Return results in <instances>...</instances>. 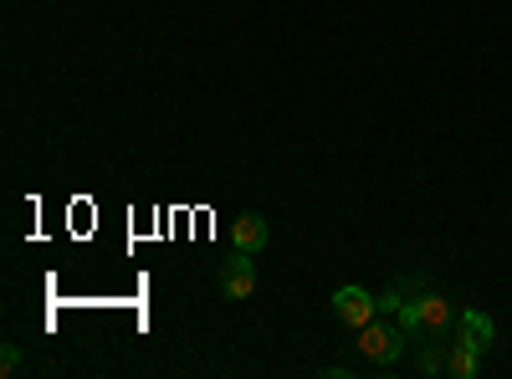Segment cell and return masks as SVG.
<instances>
[{"label": "cell", "mask_w": 512, "mask_h": 379, "mask_svg": "<svg viewBox=\"0 0 512 379\" xmlns=\"http://www.w3.org/2000/svg\"><path fill=\"white\" fill-rule=\"evenodd\" d=\"M359 364H369V369H390V364H400V354H405V333H400V323L395 318H374V323H364L359 328Z\"/></svg>", "instance_id": "cell-1"}, {"label": "cell", "mask_w": 512, "mask_h": 379, "mask_svg": "<svg viewBox=\"0 0 512 379\" xmlns=\"http://www.w3.org/2000/svg\"><path fill=\"white\" fill-rule=\"evenodd\" d=\"M333 318L359 333L364 323L379 318V298H374L369 287H338V292H333Z\"/></svg>", "instance_id": "cell-2"}, {"label": "cell", "mask_w": 512, "mask_h": 379, "mask_svg": "<svg viewBox=\"0 0 512 379\" xmlns=\"http://www.w3.org/2000/svg\"><path fill=\"white\" fill-rule=\"evenodd\" d=\"M451 339H461L466 349L487 354V349H492V339H497V323H492L482 308H461V313H456V328H451Z\"/></svg>", "instance_id": "cell-3"}, {"label": "cell", "mask_w": 512, "mask_h": 379, "mask_svg": "<svg viewBox=\"0 0 512 379\" xmlns=\"http://www.w3.org/2000/svg\"><path fill=\"white\" fill-rule=\"evenodd\" d=\"M415 313H420V333L446 339V333L456 328V313H461V308H451L441 292H420V298H415Z\"/></svg>", "instance_id": "cell-4"}, {"label": "cell", "mask_w": 512, "mask_h": 379, "mask_svg": "<svg viewBox=\"0 0 512 379\" xmlns=\"http://www.w3.org/2000/svg\"><path fill=\"white\" fill-rule=\"evenodd\" d=\"M251 292H256V267H251L246 251H236V257L221 267V298L226 303H246Z\"/></svg>", "instance_id": "cell-5"}, {"label": "cell", "mask_w": 512, "mask_h": 379, "mask_svg": "<svg viewBox=\"0 0 512 379\" xmlns=\"http://www.w3.org/2000/svg\"><path fill=\"white\" fill-rule=\"evenodd\" d=\"M231 246L236 251H246V257H256V251H262L267 246V216H262V210H246V216H236L231 221Z\"/></svg>", "instance_id": "cell-6"}, {"label": "cell", "mask_w": 512, "mask_h": 379, "mask_svg": "<svg viewBox=\"0 0 512 379\" xmlns=\"http://www.w3.org/2000/svg\"><path fill=\"white\" fill-rule=\"evenodd\" d=\"M477 364H482L477 349H466L461 339L446 344V374H451V379H477Z\"/></svg>", "instance_id": "cell-7"}, {"label": "cell", "mask_w": 512, "mask_h": 379, "mask_svg": "<svg viewBox=\"0 0 512 379\" xmlns=\"http://www.w3.org/2000/svg\"><path fill=\"white\" fill-rule=\"evenodd\" d=\"M16 369H21V349H16V344H6V349H0V374L11 379Z\"/></svg>", "instance_id": "cell-8"}]
</instances>
